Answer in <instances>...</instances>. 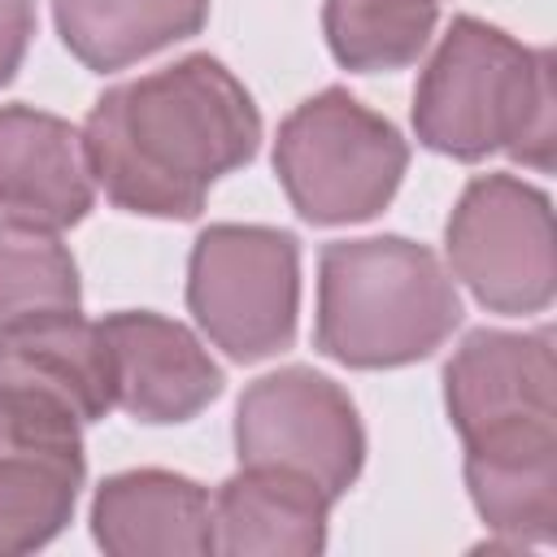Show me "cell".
Returning <instances> with one entry per match:
<instances>
[{
	"instance_id": "9a60e30c",
	"label": "cell",
	"mask_w": 557,
	"mask_h": 557,
	"mask_svg": "<svg viewBox=\"0 0 557 557\" xmlns=\"http://www.w3.org/2000/svg\"><path fill=\"white\" fill-rule=\"evenodd\" d=\"M331 496L300 474L244 466L213 496V548L244 557H313L326 544Z\"/></svg>"
},
{
	"instance_id": "9c48e42d",
	"label": "cell",
	"mask_w": 557,
	"mask_h": 557,
	"mask_svg": "<svg viewBox=\"0 0 557 557\" xmlns=\"http://www.w3.org/2000/svg\"><path fill=\"white\" fill-rule=\"evenodd\" d=\"M553 387L557 366L548 331H474L444 366V405L461 440L527 422H557Z\"/></svg>"
},
{
	"instance_id": "8fae6325",
	"label": "cell",
	"mask_w": 557,
	"mask_h": 557,
	"mask_svg": "<svg viewBox=\"0 0 557 557\" xmlns=\"http://www.w3.org/2000/svg\"><path fill=\"white\" fill-rule=\"evenodd\" d=\"M113 357V400L139 422H187L218 392L222 370L200 339L161 313H113L100 322Z\"/></svg>"
},
{
	"instance_id": "d6986e66",
	"label": "cell",
	"mask_w": 557,
	"mask_h": 557,
	"mask_svg": "<svg viewBox=\"0 0 557 557\" xmlns=\"http://www.w3.org/2000/svg\"><path fill=\"white\" fill-rule=\"evenodd\" d=\"M30 35H35V0H0V83H9L13 70L22 65Z\"/></svg>"
},
{
	"instance_id": "7a4b0ae2",
	"label": "cell",
	"mask_w": 557,
	"mask_h": 557,
	"mask_svg": "<svg viewBox=\"0 0 557 557\" xmlns=\"http://www.w3.org/2000/svg\"><path fill=\"white\" fill-rule=\"evenodd\" d=\"M413 131L431 152L483 161L509 152L522 165H553V52L505 30L457 17L413 91Z\"/></svg>"
},
{
	"instance_id": "52a82bcc",
	"label": "cell",
	"mask_w": 557,
	"mask_h": 557,
	"mask_svg": "<svg viewBox=\"0 0 557 557\" xmlns=\"http://www.w3.org/2000/svg\"><path fill=\"white\" fill-rule=\"evenodd\" d=\"M239 466H270L309 479L331 500L344 496L366 461L361 418L339 383L287 366L257 379L235 409Z\"/></svg>"
},
{
	"instance_id": "7c38bea8",
	"label": "cell",
	"mask_w": 557,
	"mask_h": 557,
	"mask_svg": "<svg viewBox=\"0 0 557 557\" xmlns=\"http://www.w3.org/2000/svg\"><path fill=\"white\" fill-rule=\"evenodd\" d=\"M466 483L496 535L509 544H548L557 535V422L466 440Z\"/></svg>"
},
{
	"instance_id": "5bb4252c",
	"label": "cell",
	"mask_w": 557,
	"mask_h": 557,
	"mask_svg": "<svg viewBox=\"0 0 557 557\" xmlns=\"http://www.w3.org/2000/svg\"><path fill=\"white\" fill-rule=\"evenodd\" d=\"M0 387L39 392L65 405L78 422L104 418L113 400V357L100 322L70 313H48L0 331Z\"/></svg>"
},
{
	"instance_id": "30bf717a",
	"label": "cell",
	"mask_w": 557,
	"mask_h": 557,
	"mask_svg": "<svg viewBox=\"0 0 557 557\" xmlns=\"http://www.w3.org/2000/svg\"><path fill=\"white\" fill-rule=\"evenodd\" d=\"M96 178L83 135L44 109H0V222L65 231L87 218Z\"/></svg>"
},
{
	"instance_id": "2e32d148",
	"label": "cell",
	"mask_w": 557,
	"mask_h": 557,
	"mask_svg": "<svg viewBox=\"0 0 557 557\" xmlns=\"http://www.w3.org/2000/svg\"><path fill=\"white\" fill-rule=\"evenodd\" d=\"M52 13L65 48L87 70L109 74L196 35L209 0H52Z\"/></svg>"
},
{
	"instance_id": "5b68a950",
	"label": "cell",
	"mask_w": 557,
	"mask_h": 557,
	"mask_svg": "<svg viewBox=\"0 0 557 557\" xmlns=\"http://www.w3.org/2000/svg\"><path fill=\"white\" fill-rule=\"evenodd\" d=\"M187 305L200 331L235 361H261L296 339L300 248L274 226H209L187 265Z\"/></svg>"
},
{
	"instance_id": "8992f818",
	"label": "cell",
	"mask_w": 557,
	"mask_h": 557,
	"mask_svg": "<svg viewBox=\"0 0 557 557\" xmlns=\"http://www.w3.org/2000/svg\"><path fill=\"white\" fill-rule=\"evenodd\" d=\"M453 274L492 313H540L557 292L548 196L513 174L474 178L448 218Z\"/></svg>"
},
{
	"instance_id": "ba28073f",
	"label": "cell",
	"mask_w": 557,
	"mask_h": 557,
	"mask_svg": "<svg viewBox=\"0 0 557 557\" xmlns=\"http://www.w3.org/2000/svg\"><path fill=\"white\" fill-rule=\"evenodd\" d=\"M83 487L78 418L22 387H0V553L48 544Z\"/></svg>"
},
{
	"instance_id": "277c9868",
	"label": "cell",
	"mask_w": 557,
	"mask_h": 557,
	"mask_svg": "<svg viewBox=\"0 0 557 557\" xmlns=\"http://www.w3.org/2000/svg\"><path fill=\"white\" fill-rule=\"evenodd\" d=\"M409 144L344 87L296 104L274 139V170L300 218L335 226L374 218L400 187Z\"/></svg>"
},
{
	"instance_id": "ac0fdd59",
	"label": "cell",
	"mask_w": 557,
	"mask_h": 557,
	"mask_svg": "<svg viewBox=\"0 0 557 557\" xmlns=\"http://www.w3.org/2000/svg\"><path fill=\"white\" fill-rule=\"evenodd\" d=\"M78 309V265L57 231L0 222V331Z\"/></svg>"
},
{
	"instance_id": "e0dca14e",
	"label": "cell",
	"mask_w": 557,
	"mask_h": 557,
	"mask_svg": "<svg viewBox=\"0 0 557 557\" xmlns=\"http://www.w3.org/2000/svg\"><path fill=\"white\" fill-rule=\"evenodd\" d=\"M322 30L348 70H405L435 30V0H326Z\"/></svg>"
},
{
	"instance_id": "6da1fadb",
	"label": "cell",
	"mask_w": 557,
	"mask_h": 557,
	"mask_svg": "<svg viewBox=\"0 0 557 557\" xmlns=\"http://www.w3.org/2000/svg\"><path fill=\"white\" fill-rule=\"evenodd\" d=\"M257 139L252 96L209 52L109 87L83 126L91 178L144 218H196L209 187L252 161Z\"/></svg>"
},
{
	"instance_id": "4fadbf2b",
	"label": "cell",
	"mask_w": 557,
	"mask_h": 557,
	"mask_svg": "<svg viewBox=\"0 0 557 557\" xmlns=\"http://www.w3.org/2000/svg\"><path fill=\"white\" fill-rule=\"evenodd\" d=\"M91 531L113 557H200L213 553V500L196 479L126 470L100 483Z\"/></svg>"
},
{
	"instance_id": "3957f363",
	"label": "cell",
	"mask_w": 557,
	"mask_h": 557,
	"mask_svg": "<svg viewBox=\"0 0 557 557\" xmlns=\"http://www.w3.org/2000/svg\"><path fill=\"white\" fill-rule=\"evenodd\" d=\"M461 322L444 261L400 235L335 239L318 261V348L352 370L431 357Z\"/></svg>"
}]
</instances>
